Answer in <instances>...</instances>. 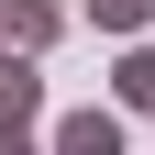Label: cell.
I'll return each instance as SVG.
<instances>
[{"mask_svg": "<svg viewBox=\"0 0 155 155\" xmlns=\"http://www.w3.org/2000/svg\"><path fill=\"white\" fill-rule=\"evenodd\" d=\"M0 122H45V55L0 45Z\"/></svg>", "mask_w": 155, "mask_h": 155, "instance_id": "cell-2", "label": "cell"}, {"mask_svg": "<svg viewBox=\"0 0 155 155\" xmlns=\"http://www.w3.org/2000/svg\"><path fill=\"white\" fill-rule=\"evenodd\" d=\"M111 111H155V45H144V33H133L122 67H111Z\"/></svg>", "mask_w": 155, "mask_h": 155, "instance_id": "cell-4", "label": "cell"}, {"mask_svg": "<svg viewBox=\"0 0 155 155\" xmlns=\"http://www.w3.org/2000/svg\"><path fill=\"white\" fill-rule=\"evenodd\" d=\"M55 33H67V11H55V0H0V45H22V55H45Z\"/></svg>", "mask_w": 155, "mask_h": 155, "instance_id": "cell-3", "label": "cell"}, {"mask_svg": "<svg viewBox=\"0 0 155 155\" xmlns=\"http://www.w3.org/2000/svg\"><path fill=\"white\" fill-rule=\"evenodd\" d=\"M45 155H133V133H122L111 100H89V111H55L45 122Z\"/></svg>", "mask_w": 155, "mask_h": 155, "instance_id": "cell-1", "label": "cell"}, {"mask_svg": "<svg viewBox=\"0 0 155 155\" xmlns=\"http://www.w3.org/2000/svg\"><path fill=\"white\" fill-rule=\"evenodd\" d=\"M89 22H100V33H111V45H133V33H144V22H155V0H89Z\"/></svg>", "mask_w": 155, "mask_h": 155, "instance_id": "cell-5", "label": "cell"}, {"mask_svg": "<svg viewBox=\"0 0 155 155\" xmlns=\"http://www.w3.org/2000/svg\"><path fill=\"white\" fill-rule=\"evenodd\" d=\"M0 155H45V133L33 122H0Z\"/></svg>", "mask_w": 155, "mask_h": 155, "instance_id": "cell-6", "label": "cell"}]
</instances>
